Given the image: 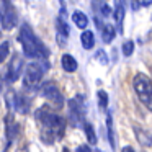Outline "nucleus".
<instances>
[{
    "mask_svg": "<svg viewBox=\"0 0 152 152\" xmlns=\"http://www.w3.org/2000/svg\"><path fill=\"white\" fill-rule=\"evenodd\" d=\"M33 116L38 121V124H39V137L44 144L53 145L56 141L62 139L67 128V123L59 113L54 111L49 103L39 106L34 111Z\"/></svg>",
    "mask_w": 152,
    "mask_h": 152,
    "instance_id": "nucleus-1",
    "label": "nucleus"
},
{
    "mask_svg": "<svg viewBox=\"0 0 152 152\" xmlns=\"http://www.w3.org/2000/svg\"><path fill=\"white\" fill-rule=\"evenodd\" d=\"M18 43L21 44L23 56L28 57V59L38 61V59H48L49 57V49L36 36V33L28 23H21L20 31H18Z\"/></svg>",
    "mask_w": 152,
    "mask_h": 152,
    "instance_id": "nucleus-2",
    "label": "nucleus"
},
{
    "mask_svg": "<svg viewBox=\"0 0 152 152\" xmlns=\"http://www.w3.org/2000/svg\"><path fill=\"white\" fill-rule=\"evenodd\" d=\"M51 69V64L48 59H38L34 62H30L25 67L23 72V90L25 92H36L39 90L43 77Z\"/></svg>",
    "mask_w": 152,
    "mask_h": 152,
    "instance_id": "nucleus-3",
    "label": "nucleus"
},
{
    "mask_svg": "<svg viewBox=\"0 0 152 152\" xmlns=\"http://www.w3.org/2000/svg\"><path fill=\"white\" fill-rule=\"evenodd\" d=\"M132 88L139 102L152 113V80L145 74L137 72L132 79Z\"/></svg>",
    "mask_w": 152,
    "mask_h": 152,
    "instance_id": "nucleus-4",
    "label": "nucleus"
},
{
    "mask_svg": "<svg viewBox=\"0 0 152 152\" xmlns=\"http://www.w3.org/2000/svg\"><path fill=\"white\" fill-rule=\"evenodd\" d=\"M39 93L44 100H48L51 106L54 108H62L64 106V95L61 92V88L57 87V83L54 80H48V82H43L39 87Z\"/></svg>",
    "mask_w": 152,
    "mask_h": 152,
    "instance_id": "nucleus-5",
    "label": "nucleus"
},
{
    "mask_svg": "<svg viewBox=\"0 0 152 152\" xmlns=\"http://www.w3.org/2000/svg\"><path fill=\"white\" fill-rule=\"evenodd\" d=\"M0 23L4 30H13L18 25V13L12 0H0Z\"/></svg>",
    "mask_w": 152,
    "mask_h": 152,
    "instance_id": "nucleus-6",
    "label": "nucleus"
},
{
    "mask_svg": "<svg viewBox=\"0 0 152 152\" xmlns=\"http://www.w3.org/2000/svg\"><path fill=\"white\" fill-rule=\"evenodd\" d=\"M25 72V61L21 57V54H13L12 59L8 61L7 70H5V83L12 85L17 80H20V77Z\"/></svg>",
    "mask_w": 152,
    "mask_h": 152,
    "instance_id": "nucleus-7",
    "label": "nucleus"
},
{
    "mask_svg": "<svg viewBox=\"0 0 152 152\" xmlns=\"http://www.w3.org/2000/svg\"><path fill=\"white\" fill-rule=\"evenodd\" d=\"M67 110H69V119L75 128L85 124V106H83L82 96L77 98H70L67 102Z\"/></svg>",
    "mask_w": 152,
    "mask_h": 152,
    "instance_id": "nucleus-8",
    "label": "nucleus"
},
{
    "mask_svg": "<svg viewBox=\"0 0 152 152\" xmlns=\"http://www.w3.org/2000/svg\"><path fill=\"white\" fill-rule=\"evenodd\" d=\"M20 134V124L15 121L13 111H8L5 116V149L10 147L12 142L18 137Z\"/></svg>",
    "mask_w": 152,
    "mask_h": 152,
    "instance_id": "nucleus-9",
    "label": "nucleus"
},
{
    "mask_svg": "<svg viewBox=\"0 0 152 152\" xmlns=\"http://www.w3.org/2000/svg\"><path fill=\"white\" fill-rule=\"evenodd\" d=\"M56 31H57V43H59V46H66L67 38L70 34V28L66 23V17L59 15V18L56 20Z\"/></svg>",
    "mask_w": 152,
    "mask_h": 152,
    "instance_id": "nucleus-10",
    "label": "nucleus"
},
{
    "mask_svg": "<svg viewBox=\"0 0 152 152\" xmlns=\"http://www.w3.org/2000/svg\"><path fill=\"white\" fill-rule=\"evenodd\" d=\"M106 136H108L110 147L113 149V152L116 151V136H115V124H113V113L106 111Z\"/></svg>",
    "mask_w": 152,
    "mask_h": 152,
    "instance_id": "nucleus-11",
    "label": "nucleus"
},
{
    "mask_svg": "<svg viewBox=\"0 0 152 152\" xmlns=\"http://www.w3.org/2000/svg\"><path fill=\"white\" fill-rule=\"evenodd\" d=\"M61 67H62L67 74H74L77 69H79V62H77V59L72 56V54L66 53V54H62V57H61Z\"/></svg>",
    "mask_w": 152,
    "mask_h": 152,
    "instance_id": "nucleus-12",
    "label": "nucleus"
},
{
    "mask_svg": "<svg viewBox=\"0 0 152 152\" xmlns=\"http://www.w3.org/2000/svg\"><path fill=\"white\" fill-rule=\"evenodd\" d=\"M134 134L141 145H144V147H151L152 145V134L147 129L141 128V126H134Z\"/></svg>",
    "mask_w": 152,
    "mask_h": 152,
    "instance_id": "nucleus-13",
    "label": "nucleus"
},
{
    "mask_svg": "<svg viewBox=\"0 0 152 152\" xmlns=\"http://www.w3.org/2000/svg\"><path fill=\"white\" fill-rule=\"evenodd\" d=\"M92 8L95 12V17H110L113 13L111 7H110L106 2H102V0H92Z\"/></svg>",
    "mask_w": 152,
    "mask_h": 152,
    "instance_id": "nucleus-14",
    "label": "nucleus"
},
{
    "mask_svg": "<svg viewBox=\"0 0 152 152\" xmlns=\"http://www.w3.org/2000/svg\"><path fill=\"white\" fill-rule=\"evenodd\" d=\"M113 18H115V23L118 25L119 31H121L123 30V20H124V7H123V0H115Z\"/></svg>",
    "mask_w": 152,
    "mask_h": 152,
    "instance_id": "nucleus-15",
    "label": "nucleus"
},
{
    "mask_svg": "<svg viewBox=\"0 0 152 152\" xmlns=\"http://www.w3.org/2000/svg\"><path fill=\"white\" fill-rule=\"evenodd\" d=\"M70 18H72L74 25H75L79 30H87V26H88V23H90L88 17H87L83 12H80V10H74V13H72Z\"/></svg>",
    "mask_w": 152,
    "mask_h": 152,
    "instance_id": "nucleus-16",
    "label": "nucleus"
},
{
    "mask_svg": "<svg viewBox=\"0 0 152 152\" xmlns=\"http://www.w3.org/2000/svg\"><path fill=\"white\" fill-rule=\"evenodd\" d=\"M100 33H102L103 43L110 44V43H113V39L116 38V28L113 26L111 23H105L102 26V30H100Z\"/></svg>",
    "mask_w": 152,
    "mask_h": 152,
    "instance_id": "nucleus-17",
    "label": "nucleus"
},
{
    "mask_svg": "<svg viewBox=\"0 0 152 152\" xmlns=\"http://www.w3.org/2000/svg\"><path fill=\"white\" fill-rule=\"evenodd\" d=\"M80 43H82L83 49H87V51L93 49L95 48V34H93V31L83 30L82 34H80Z\"/></svg>",
    "mask_w": 152,
    "mask_h": 152,
    "instance_id": "nucleus-18",
    "label": "nucleus"
},
{
    "mask_svg": "<svg viewBox=\"0 0 152 152\" xmlns=\"http://www.w3.org/2000/svg\"><path fill=\"white\" fill-rule=\"evenodd\" d=\"M83 128V132H85V137H87V142L90 145H95L98 142V137H96V132H95V128H93L92 123L85 121V124L82 126Z\"/></svg>",
    "mask_w": 152,
    "mask_h": 152,
    "instance_id": "nucleus-19",
    "label": "nucleus"
},
{
    "mask_svg": "<svg viewBox=\"0 0 152 152\" xmlns=\"http://www.w3.org/2000/svg\"><path fill=\"white\" fill-rule=\"evenodd\" d=\"M96 100H98V108L100 110H108L110 96L105 90H98V92H96Z\"/></svg>",
    "mask_w": 152,
    "mask_h": 152,
    "instance_id": "nucleus-20",
    "label": "nucleus"
},
{
    "mask_svg": "<svg viewBox=\"0 0 152 152\" xmlns=\"http://www.w3.org/2000/svg\"><path fill=\"white\" fill-rule=\"evenodd\" d=\"M121 53H123V56H124V57L132 56V53H134V41H132V39H126V41H123Z\"/></svg>",
    "mask_w": 152,
    "mask_h": 152,
    "instance_id": "nucleus-21",
    "label": "nucleus"
},
{
    "mask_svg": "<svg viewBox=\"0 0 152 152\" xmlns=\"http://www.w3.org/2000/svg\"><path fill=\"white\" fill-rule=\"evenodd\" d=\"M8 54H10V43L8 41L0 43V64H4L7 61Z\"/></svg>",
    "mask_w": 152,
    "mask_h": 152,
    "instance_id": "nucleus-22",
    "label": "nucleus"
},
{
    "mask_svg": "<svg viewBox=\"0 0 152 152\" xmlns=\"http://www.w3.org/2000/svg\"><path fill=\"white\" fill-rule=\"evenodd\" d=\"M152 5V0H131V8L134 12H137L139 8H144Z\"/></svg>",
    "mask_w": 152,
    "mask_h": 152,
    "instance_id": "nucleus-23",
    "label": "nucleus"
},
{
    "mask_svg": "<svg viewBox=\"0 0 152 152\" xmlns=\"http://www.w3.org/2000/svg\"><path fill=\"white\" fill-rule=\"evenodd\" d=\"M95 59L98 61L100 64H102V66H106V64L110 62V59H108V54L105 53V49H98L95 53Z\"/></svg>",
    "mask_w": 152,
    "mask_h": 152,
    "instance_id": "nucleus-24",
    "label": "nucleus"
},
{
    "mask_svg": "<svg viewBox=\"0 0 152 152\" xmlns=\"http://www.w3.org/2000/svg\"><path fill=\"white\" fill-rule=\"evenodd\" d=\"M75 152H93L92 151V147H90V144H80V145H77V149H75Z\"/></svg>",
    "mask_w": 152,
    "mask_h": 152,
    "instance_id": "nucleus-25",
    "label": "nucleus"
},
{
    "mask_svg": "<svg viewBox=\"0 0 152 152\" xmlns=\"http://www.w3.org/2000/svg\"><path fill=\"white\" fill-rule=\"evenodd\" d=\"M121 152H136V151L131 147V145H124V147L121 149Z\"/></svg>",
    "mask_w": 152,
    "mask_h": 152,
    "instance_id": "nucleus-26",
    "label": "nucleus"
},
{
    "mask_svg": "<svg viewBox=\"0 0 152 152\" xmlns=\"http://www.w3.org/2000/svg\"><path fill=\"white\" fill-rule=\"evenodd\" d=\"M2 90H4V80H2V77H0V93H2Z\"/></svg>",
    "mask_w": 152,
    "mask_h": 152,
    "instance_id": "nucleus-27",
    "label": "nucleus"
},
{
    "mask_svg": "<svg viewBox=\"0 0 152 152\" xmlns=\"http://www.w3.org/2000/svg\"><path fill=\"white\" fill-rule=\"evenodd\" d=\"M62 152H70V149H67V147H64V149H62Z\"/></svg>",
    "mask_w": 152,
    "mask_h": 152,
    "instance_id": "nucleus-28",
    "label": "nucleus"
},
{
    "mask_svg": "<svg viewBox=\"0 0 152 152\" xmlns=\"http://www.w3.org/2000/svg\"><path fill=\"white\" fill-rule=\"evenodd\" d=\"M59 2H61V5H64V4H62V0H59Z\"/></svg>",
    "mask_w": 152,
    "mask_h": 152,
    "instance_id": "nucleus-29",
    "label": "nucleus"
},
{
    "mask_svg": "<svg viewBox=\"0 0 152 152\" xmlns=\"http://www.w3.org/2000/svg\"><path fill=\"white\" fill-rule=\"evenodd\" d=\"M70 2H77V0H70Z\"/></svg>",
    "mask_w": 152,
    "mask_h": 152,
    "instance_id": "nucleus-30",
    "label": "nucleus"
}]
</instances>
